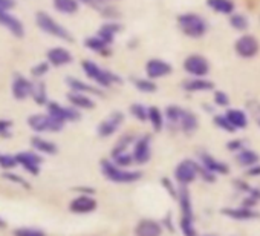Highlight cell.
I'll list each match as a JSON object with an SVG mask.
<instances>
[{"label": "cell", "mask_w": 260, "mask_h": 236, "mask_svg": "<svg viewBox=\"0 0 260 236\" xmlns=\"http://www.w3.org/2000/svg\"><path fill=\"white\" fill-rule=\"evenodd\" d=\"M81 68L86 74V77L92 81H95L100 87H110L113 84H121L122 80L119 75H116L115 72H110L101 66H98L95 62L92 60H83Z\"/></svg>", "instance_id": "cell-1"}, {"label": "cell", "mask_w": 260, "mask_h": 236, "mask_svg": "<svg viewBox=\"0 0 260 236\" xmlns=\"http://www.w3.org/2000/svg\"><path fill=\"white\" fill-rule=\"evenodd\" d=\"M178 26L190 39H201L207 34L208 25L205 19L194 13H184L178 16Z\"/></svg>", "instance_id": "cell-2"}, {"label": "cell", "mask_w": 260, "mask_h": 236, "mask_svg": "<svg viewBox=\"0 0 260 236\" xmlns=\"http://www.w3.org/2000/svg\"><path fill=\"white\" fill-rule=\"evenodd\" d=\"M101 170L104 173V176L109 181L113 183H119V184H128V183H135L138 181L143 173L141 172H132V170H124L119 166H116L113 161L109 160H103L101 161Z\"/></svg>", "instance_id": "cell-3"}, {"label": "cell", "mask_w": 260, "mask_h": 236, "mask_svg": "<svg viewBox=\"0 0 260 236\" xmlns=\"http://www.w3.org/2000/svg\"><path fill=\"white\" fill-rule=\"evenodd\" d=\"M36 22H37V26L43 31V33H46V34H49V36H52V37H57V39H60V40H64V42H72L74 39H72V36H71V33L64 28V26H61L60 23H57L49 14H46V13H37L36 14Z\"/></svg>", "instance_id": "cell-4"}, {"label": "cell", "mask_w": 260, "mask_h": 236, "mask_svg": "<svg viewBox=\"0 0 260 236\" xmlns=\"http://www.w3.org/2000/svg\"><path fill=\"white\" fill-rule=\"evenodd\" d=\"M28 125L36 132H60L64 128V123L55 120L49 113H36L28 118Z\"/></svg>", "instance_id": "cell-5"}, {"label": "cell", "mask_w": 260, "mask_h": 236, "mask_svg": "<svg viewBox=\"0 0 260 236\" xmlns=\"http://www.w3.org/2000/svg\"><path fill=\"white\" fill-rule=\"evenodd\" d=\"M198 176H199V164L193 160H184L175 169V180L181 186H188Z\"/></svg>", "instance_id": "cell-6"}, {"label": "cell", "mask_w": 260, "mask_h": 236, "mask_svg": "<svg viewBox=\"0 0 260 236\" xmlns=\"http://www.w3.org/2000/svg\"><path fill=\"white\" fill-rule=\"evenodd\" d=\"M48 113L51 116H54L55 120L61 122V123H68V122H78L81 118V113L78 112L77 107L74 106H69V107H64L58 103H54V101H49L48 103Z\"/></svg>", "instance_id": "cell-7"}, {"label": "cell", "mask_w": 260, "mask_h": 236, "mask_svg": "<svg viewBox=\"0 0 260 236\" xmlns=\"http://www.w3.org/2000/svg\"><path fill=\"white\" fill-rule=\"evenodd\" d=\"M184 71L191 77H205L210 72V63L204 55L191 54L184 60Z\"/></svg>", "instance_id": "cell-8"}, {"label": "cell", "mask_w": 260, "mask_h": 236, "mask_svg": "<svg viewBox=\"0 0 260 236\" xmlns=\"http://www.w3.org/2000/svg\"><path fill=\"white\" fill-rule=\"evenodd\" d=\"M258 49H260L258 40L251 34L240 36L234 43V51L242 58H252L258 52Z\"/></svg>", "instance_id": "cell-9"}, {"label": "cell", "mask_w": 260, "mask_h": 236, "mask_svg": "<svg viewBox=\"0 0 260 236\" xmlns=\"http://www.w3.org/2000/svg\"><path fill=\"white\" fill-rule=\"evenodd\" d=\"M122 123H124V113L119 110H115L98 125L96 132L101 138H107V137L113 135Z\"/></svg>", "instance_id": "cell-10"}, {"label": "cell", "mask_w": 260, "mask_h": 236, "mask_svg": "<svg viewBox=\"0 0 260 236\" xmlns=\"http://www.w3.org/2000/svg\"><path fill=\"white\" fill-rule=\"evenodd\" d=\"M152 138L149 135H143L141 138H137L135 141V146H134V152H132V157H134V161L138 163V164H146L150 157H152Z\"/></svg>", "instance_id": "cell-11"}, {"label": "cell", "mask_w": 260, "mask_h": 236, "mask_svg": "<svg viewBox=\"0 0 260 236\" xmlns=\"http://www.w3.org/2000/svg\"><path fill=\"white\" fill-rule=\"evenodd\" d=\"M172 72H173V68L166 60L152 58V60H149L146 63V74L152 80H155V78H164V77L170 75Z\"/></svg>", "instance_id": "cell-12"}, {"label": "cell", "mask_w": 260, "mask_h": 236, "mask_svg": "<svg viewBox=\"0 0 260 236\" xmlns=\"http://www.w3.org/2000/svg\"><path fill=\"white\" fill-rule=\"evenodd\" d=\"M17 158V163L26 170L29 172L31 175H39L40 173V164L43 161L42 157H39L37 154L34 152H20L16 155Z\"/></svg>", "instance_id": "cell-13"}, {"label": "cell", "mask_w": 260, "mask_h": 236, "mask_svg": "<svg viewBox=\"0 0 260 236\" xmlns=\"http://www.w3.org/2000/svg\"><path fill=\"white\" fill-rule=\"evenodd\" d=\"M0 25L4 28L10 29V33L14 36V37H19L22 39L25 36V26L23 23L13 14L10 13H0Z\"/></svg>", "instance_id": "cell-14"}, {"label": "cell", "mask_w": 260, "mask_h": 236, "mask_svg": "<svg viewBox=\"0 0 260 236\" xmlns=\"http://www.w3.org/2000/svg\"><path fill=\"white\" fill-rule=\"evenodd\" d=\"M32 91V81H29L23 75H16L13 81V95L16 100H25L31 95Z\"/></svg>", "instance_id": "cell-15"}, {"label": "cell", "mask_w": 260, "mask_h": 236, "mask_svg": "<svg viewBox=\"0 0 260 236\" xmlns=\"http://www.w3.org/2000/svg\"><path fill=\"white\" fill-rule=\"evenodd\" d=\"M69 209L74 213H90L96 209V201L90 195H81V196L72 199Z\"/></svg>", "instance_id": "cell-16"}, {"label": "cell", "mask_w": 260, "mask_h": 236, "mask_svg": "<svg viewBox=\"0 0 260 236\" xmlns=\"http://www.w3.org/2000/svg\"><path fill=\"white\" fill-rule=\"evenodd\" d=\"M46 57H48V62L52 66H64V65H69L74 60L72 54L64 48H52V49L48 51Z\"/></svg>", "instance_id": "cell-17"}, {"label": "cell", "mask_w": 260, "mask_h": 236, "mask_svg": "<svg viewBox=\"0 0 260 236\" xmlns=\"http://www.w3.org/2000/svg\"><path fill=\"white\" fill-rule=\"evenodd\" d=\"M182 87L187 92H204V91H213L214 83L204 77H193L190 80H185L182 83Z\"/></svg>", "instance_id": "cell-18"}, {"label": "cell", "mask_w": 260, "mask_h": 236, "mask_svg": "<svg viewBox=\"0 0 260 236\" xmlns=\"http://www.w3.org/2000/svg\"><path fill=\"white\" fill-rule=\"evenodd\" d=\"M122 29V26H121V23H118L116 20H109V22H106L104 25H101V28L98 29V37H101L104 42H107L109 45H112L113 43V40H115V37L119 34V31Z\"/></svg>", "instance_id": "cell-19"}, {"label": "cell", "mask_w": 260, "mask_h": 236, "mask_svg": "<svg viewBox=\"0 0 260 236\" xmlns=\"http://www.w3.org/2000/svg\"><path fill=\"white\" fill-rule=\"evenodd\" d=\"M66 98L71 103V106H74L77 109H93L95 107V101L90 97H87L86 94H83V92L71 91L66 95Z\"/></svg>", "instance_id": "cell-20"}, {"label": "cell", "mask_w": 260, "mask_h": 236, "mask_svg": "<svg viewBox=\"0 0 260 236\" xmlns=\"http://www.w3.org/2000/svg\"><path fill=\"white\" fill-rule=\"evenodd\" d=\"M161 225L153 219H143L135 228L137 236H161Z\"/></svg>", "instance_id": "cell-21"}, {"label": "cell", "mask_w": 260, "mask_h": 236, "mask_svg": "<svg viewBox=\"0 0 260 236\" xmlns=\"http://www.w3.org/2000/svg\"><path fill=\"white\" fill-rule=\"evenodd\" d=\"M66 83L71 87V91H77V92H83V94H92V95H103V91L100 87H95V86H92L86 81H81L78 78L68 77Z\"/></svg>", "instance_id": "cell-22"}, {"label": "cell", "mask_w": 260, "mask_h": 236, "mask_svg": "<svg viewBox=\"0 0 260 236\" xmlns=\"http://www.w3.org/2000/svg\"><path fill=\"white\" fill-rule=\"evenodd\" d=\"M199 158H201V164L204 166V167H207L210 172H213V173H222V175H226L228 173V166L225 164V163H220V161H217V160H214L211 155H208V154H201L199 155Z\"/></svg>", "instance_id": "cell-23"}, {"label": "cell", "mask_w": 260, "mask_h": 236, "mask_svg": "<svg viewBox=\"0 0 260 236\" xmlns=\"http://www.w3.org/2000/svg\"><path fill=\"white\" fill-rule=\"evenodd\" d=\"M199 126V122H198V116L188 110V109H184L182 110V116H181V122H179V129L185 134H193Z\"/></svg>", "instance_id": "cell-24"}, {"label": "cell", "mask_w": 260, "mask_h": 236, "mask_svg": "<svg viewBox=\"0 0 260 236\" xmlns=\"http://www.w3.org/2000/svg\"><path fill=\"white\" fill-rule=\"evenodd\" d=\"M207 7L211 8L214 13L225 16H231L236 8L234 2H231V0H207Z\"/></svg>", "instance_id": "cell-25"}, {"label": "cell", "mask_w": 260, "mask_h": 236, "mask_svg": "<svg viewBox=\"0 0 260 236\" xmlns=\"http://www.w3.org/2000/svg\"><path fill=\"white\" fill-rule=\"evenodd\" d=\"M225 115L236 129H245L248 126V115L240 109H228Z\"/></svg>", "instance_id": "cell-26"}, {"label": "cell", "mask_w": 260, "mask_h": 236, "mask_svg": "<svg viewBox=\"0 0 260 236\" xmlns=\"http://www.w3.org/2000/svg\"><path fill=\"white\" fill-rule=\"evenodd\" d=\"M84 46L93 52L103 54V55H109L110 54V45L107 42H104L101 37L95 36V37H89L84 40Z\"/></svg>", "instance_id": "cell-27"}, {"label": "cell", "mask_w": 260, "mask_h": 236, "mask_svg": "<svg viewBox=\"0 0 260 236\" xmlns=\"http://www.w3.org/2000/svg\"><path fill=\"white\" fill-rule=\"evenodd\" d=\"M236 161L243 167H252L258 163V155L251 149H240L236 154Z\"/></svg>", "instance_id": "cell-28"}, {"label": "cell", "mask_w": 260, "mask_h": 236, "mask_svg": "<svg viewBox=\"0 0 260 236\" xmlns=\"http://www.w3.org/2000/svg\"><path fill=\"white\" fill-rule=\"evenodd\" d=\"M31 144L36 151L42 152V154H46V155H54L58 152V148L52 143V141H48L45 138H40V137H32L31 138Z\"/></svg>", "instance_id": "cell-29"}, {"label": "cell", "mask_w": 260, "mask_h": 236, "mask_svg": "<svg viewBox=\"0 0 260 236\" xmlns=\"http://www.w3.org/2000/svg\"><path fill=\"white\" fill-rule=\"evenodd\" d=\"M149 123L152 125L153 131L161 132L166 123V115L161 112V109H158L156 106H150L149 107Z\"/></svg>", "instance_id": "cell-30"}, {"label": "cell", "mask_w": 260, "mask_h": 236, "mask_svg": "<svg viewBox=\"0 0 260 236\" xmlns=\"http://www.w3.org/2000/svg\"><path fill=\"white\" fill-rule=\"evenodd\" d=\"M182 107L176 106V104H170L167 106L164 115H166V122L169 123L170 128H179V122H181V116H182Z\"/></svg>", "instance_id": "cell-31"}, {"label": "cell", "mask_w": 260, "mask_h": 236, "mask_svg": "<svg viewBox=\"0 0 260 236\" xmlns=\"http://www.w3.org/2000/svg\"><path fill=\"white\" fill-rule=\"evenodd\" d=\"M178 198H179V205H181V210H182V216L193 218L191 201H190V192H188L187 186H181L179 193H178Z\"/></svg>", "instance_id": "cell-32"}, {"label": "cell", "mask_w": 260, "mask_h": 236, "mask_svg": "<svg viewBox=\"0 0 260 236\" xmlns=\"http://www.w3.org/2000/svg\"><path fill=\"white\" fill-rule=\"evenodd\" d=\"M54 7L61 14H75L78 11V0H52Z\"/></svg>", "instance_id": "cell-33"}, {"label": "cell", "mask_w": 260, "mask_h": 236, "mask_svg": "<svg viewBox=\"0 0 260 236\" xmlns=\"http://www.w3.org/2000/svg\"><path fill=\"white\" fill-rule=\"evenodd\" d=\"M31 97L37 104H48V94H46V84L43 81H36L32 83V91Z\"/></svg>", "instance_id": "cell-34"}, {"label": "cell", "mask_w": 260, "mask_h": 236, "mask_svg": "<svg viewBox=\"0 0 260 236\" xmlns=\"http://www.w3.org/2000/svg\"><path fill=\"white\" fill-rule=\"evenodd\" d=\"M132 83H134V86H135L138 91H141V92H144V94H153V92L158 91L156 83H155L152 78H149V77H147V78H134Z\"/></svg>", "instance_id": "cell-35"}, {"label": "cell", "mask_w": 260, "mask_h": 236, "mask_svg": "<svg viewBox=\"0 0 260 236\" xmlns=\"http://www.w3.org/2000/svg\"><path fill=\"white\" fill-rule=\"evenodd\" d=\"M223 215L230 216V218H234V219H251V218H257L258 215L246 207L243 209H225L223 210Z\"/></svg>", "instance_id": "cell-36"}, {"label": "cell", "mask_w": 260, "mask_h": 236, "mask_svg": "<svg viewBox=\"0 0 260 236\" xmlns=\"http://www.w3.org/2000/svg\"><path fill=\"white\" fill-rule=\"evenodd\" d=\"M135 141H137V138H135L132 134H127V135L121 137V138L118 140L116 146L112 149V157H115V155H118V154H122V152H127L128 146L132 144V143H135Z\"/></svg>", "instance_id": "cell-37"}, {"label": "cell", "mask_w": 260, "mask_h": 236, "mask_svg": "<svg viewBox=\"0 0 260 236\" xmlns=\"http://www.w3.org/2000/svg\"><path fill=\"white\" fill-rule=\"evenodd\" d=\"M130 113H132L138 122H149V107L141 103H134L130 106Z\"/></svg>", "instance_id": "cell-38"}, {"label": "cell", "mask_w": 260, "mask_h": 236, "mask_svg": "<svg viewBox=\"0 0 260 236\" xmlns=\"http://www.w3.org/2000/svg\"><path fill=\"white\" fill-rule=\"evenodd\" d=\"M230 26L234 28L236 31H246L248 26H249V22L245 16L242 14H231L230 16Z\"/></svg>", "instance_id": "cell-39"}, {"label": "cell", "mask_w": 260, "mask_h": 236, "mask_svg": "<svg viewBox=\"0 0 260 236\" xmlns=\"http://www.w3.org/2000/svg\"><path fill=\"white\" fill-rule=\"evenodd\" d=\"M214 125H216L219 129H222V131H225V132H230V134H233V132L237 131V129L231 125V122L228 120L225 113H223V115H214Z\"/></svg>", "instance_id": "cell-40"}, {"label": "cell", "mask_w": 260, "mask_h": 236, "mask_svg": "<svg viewBox=\"0 0 260 236\" xmlns=\"http://www.w3.org/2000/svg\"><path fill=\"white\" fill-rule=\"evenodd\" d=\"M112 161L119 167H127V166H130L134 163V157H132V154H128V152H122V154H118V155L112 157Z\"/></svg>", "instance_id": "cell-41"}, {"label": "cell", "mask_w": 260, "mask_h": 236, "mask_svg": "<svg viewBox=\"0 0 260 236\" xmlns=\"http://www.w3.org/2000/svg\"><path fill=\"white\" fill-rule=\"evenodd\" d=\"M246 109H248L249 115L255 120V123L260 125V103L257 100H249L246 103Z\"/></svg>", "instance_id": "cell-42"}, {"label": "cell", "mask_w": 260, "mask_h": 236, "mask_svg": "<svg viewBox=\"0 0 260 236\" xmlns=\"http://www.w3.org/2000/svg\"><path fill=\"white\" fill-rule=\"evenodd\" d=\"M181 228H182V231H184L185 236H198L196 234V230L193 227V218L182 216V219H181Z\"/></svg>", "instance_id": "cell-43"}, {"label": "cell", "mask_w": 260, "mask_h": 236, "mask_svg": "<svg viewBox=\"0 0 260 236\" xmlns=\"http://www.w3.org/2000/svg\"><path fill=\"white\" fill-rule=\"evenodd\" d=\"M78 2L83 4V5L90 7L92 10H96V11H100V13H103L104 8L109 7V5H107V0H78Z\"/></svg>", "instance_id": "cell-44"}, {"label": "cell", "mask_w": 260, "mask_h": 236, "mask_svg": "<svg viewBox=\"0 0 260 236\" xmlns=\"http://www.w3.org/2000/svg\"><path fill=\"white\" fill-rule=\"evenodd\" d=\"M17 158L13 155H0V167H4L5 170L14 169L17 166Z\"/></svg>", "instance_id": "cell-45"}, {"label": "cell", "mask_w": 260, "mask_h": 236, "mask_svg": "<svg viewBox=\"0 0 260 236\" xmlns=\"http://www.w3.org/2000/svg\"><path fill=\"white\" fill-rule=\"evenodd\" d=\"M49 62H42V63H39V65H36L32 69H31V74H32V77H37V78H40V77H43L45 74H48V71H49Z\"/></svg>", "instance_id": "cell-46"}, {"label": "cell", "mask_w": 260, "mask_h": 236, "mask_svg": "<svg viewBox=\"0 0 260 236\" xmlns=\"http://www.w3.org/2000/svg\"><path fill=\"white\" fill-rule=\"evenodd\" d=\"M213 98H214L216 106H219V107H226L230 104V97L223 91H216Z\"/></svg>", "instance_id": "cell-47"}, {"label": "cell", "mask_w": 260, "mask_h": 236, "mask_svg": "<svg viewBox=\"0 0 260 236\" xmlns=\"http://www.w3.org/2000/svg\"><path fill=\"white\" fill-rule=\"evenodd\" d=\"M14 236H46V234L37 228H16Z\"/></svg>", "instance_id": "cell-48"}, {"label": "cell", "mask_w": 260, "mask_h": 236, "mask_svg": "<svg viewBox=\"0 0 260 236\" xmlns=\"http://www.w3.org/2000/svg\"><path fill=\"white\" fill-rule=\"evenodd\" d=\"M5 180H8V181H13V183H16V184H20V186H23L25 189H29V184L22 178V176H19V175H14V173H10V172H7V173H4L2 175Z\"/></svg>", "instance_id": "cell-49"}, {"label": "cell", "mask_w": 260, "mask_h": 236, "mask_svg": "<svg viewBox=\"0 0 260 236\" xmlns=\"http://www.w3.org/2000/svg\"><path fill=\"white\" fill-rule=\"evenodd\" d=\"M16 7V0H0V13H8Z\"/></svg>", "instance_id": "cell-50"}, {"label": "cell", "mask_w": 260, "mask_h": 236, "mask_svg": "<svg viewBox=\"0 0 260 236\" xmlns=\"http://www.w3.org/2000/svg\"><path fill=\"white\" fill-rule=\"evenodd\" d=\"M13 126V122L10 120H0V135H8L10 128Z\"/></svg>", "instance_id": "cell-51"}, {"label": "cell", "mask_w": 260, "mask_h": 236, "mask_svg": "<svg viewBox=\"0 0 260 236\" xmlns=\"http://www.w3.org/2000/svg\"><path fill=\"white\" fill-rule=\"evenodd\" d=\"M228 149L233 151V152H239L240 149H243V143L240 140H234V141H230L228 143Z\"/></svg>", "instance_id": "cell-52"}, {"label": "cell", "mask_w": 260, "mask_h": 236, "mask_svg": "<svg viewBox=\"0 0 260 236\" xmlns=\"http://www.w3.org/2000/svg\"><path fill=\"white\" fill-rule=\"evenodd\" d=\"M248 173H249V175H260V166H258V164L252 166V169H249Z\"/></svg>", "instance_id": "cell-53"}, {"label": "cell", "mask_w": 260, "mask_h": 236, "mask_svg": "<svg viewBox=\"0 0 260 236\" xmlns=\"http://www.w3.org/2000/svg\"><path fill=\"white\" fill-rule=\"evenodd\" d=\"M5 225H7V222H5V221H4L2 218H0V228H4Z\"/></svg>", "instance_id": "cell-54"}]
</instances>
